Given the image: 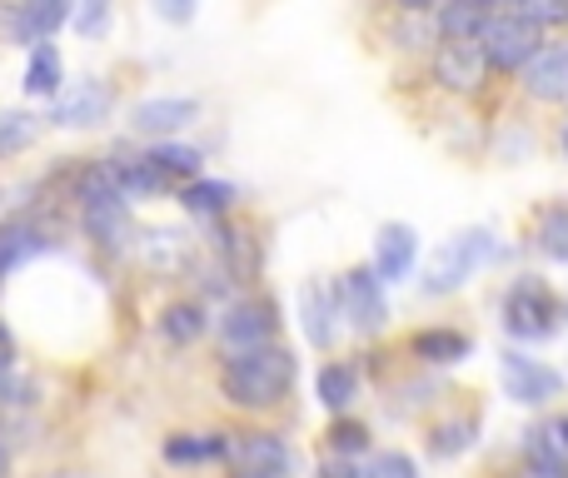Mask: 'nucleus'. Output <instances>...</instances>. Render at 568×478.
Returning <instances> with one entry per match:
<instances>
[{
  "label": "nucleus",
  "mask_w": 568,
  "mask_h": 478,
  "mask_svg": "<svg viewBox=\"0 0 568 478\" xmlns=\"http://www.w3.org/2000/svg\"><path fill=\"white\" fill-rule=\"evenodd\" d=\"M140 260L155 274H180L190 264V240L180 235V230H150V235L140 240Z\"/></svg>",
  "instance_id": "5701e85b"
},
{
  "label": "nucleus",
  "mask_w": 568,
  "mask_h": 478,
  "mask_svg": "<svg viewBox=\"0 0 568 478\" xmlns=\"http://www.w3.org/2000/svg\"><path fill=\"white\" fill-rule=\"evenodd\" d=\"M200 10V0H155V16L170 20V26H190Z\"/></svg>",
  "instance_id": "c9c22d12"
},
{
  "label": "nucleus",
  "mask_w": 568,
  "mask_h": 478,
  "mask_svg": "<svg viewBox=\"0 0 568 478\" xmlns=\"http://www.w3.org/2000/svg\"><path fill=\"white\" fill-rule=\"evenodd\" d=\"M559 319H564V304L559 294L549 289V279L539 274H519L504 294V329L524 344H544L559 334Z\"/></svg>",
  "instance_id": "7ed1b4c3"
},
{
  "label": "nucleus",
  "mask_w": 568,
  "mask_h": 478,
  "mask_svg": "<svg viewBox=\"0 0 568 478\" xmlns=\"http://www.w3.org/2000/svg\"><path fill=\"white\" fill-rule=\"evenodd\" d=\"M524 459L539 478H568V419H539L524 434Z\"/></svg>",
  "instance_id": "4468645a"
},
{
  "label": "nucleus",
  "mask_w": 568,
  "mask_h": 478,
  "mask_svg": "<svg viewBox=\"0 0 568 478\" xmlns=\"http://www.w3.org/2000/svg\"><path fill=\"white\" fill-rule=\"evenodd\" d=\"M10 474V454H6V444H0V478Z\"/></svg>",
  "instance_id": "ea45409f"
},
{
  "label": "nucleus",
  "mask_w": 568,
  "mask_h": 478,
  "mask_svg": "<svg viewBox=\"0 0 568 478\" xmlns=\"http://www.w3.org/2000/svg\"><path fill=\"white\" fill-rule=\"evenodd\" d=\"M230 459L240 464V474H260V478H284L294 469L290 444H284L280 434H265V429L240 434V439L230 444Z\"/></svg>",
  "instance_id": "f8f14e48"
},
{
  "label": "nucleus",
  "mask_w": 568,
  "mask_h": 478,
  "mask_svg": "<svg viewBox=\"0 0 568 478\" xmlns=\"http://www.w3.org/2000/svg\"><path fill=\"white\" fill-rule=\"evenodd\" d=\"M339 299H334V289H324V284H304L300 289V324H304V339L314 344V349H329L334 339H339Z\"/></svg>",
  "instance_id": "f3484780"
},
{
  "label": "nucleus",
  "mask_w": 568,
  "mask_h": 478,
  "mask_svg": "<svg viewBox=\"0 0 568 478\" xmlns=\"http://www.w3.org/2000/svg\"><path fill=\"white\" fill-rule=\"evenodd\" d=\"M195 120H200V100H190V95H155L130 110V130L150 135V140H175L180 130H190Z\"/></svg>",
  "instance_id": "9d476101"
},
{
  "label": "nucleus",
  "mask_w": 568,
  "mask_h": 478,
  "mask_svg": "<svg viewBox=\"0 0 568 478\" xmlns=\"http://www.w3.org/2000/svg\"><path fill=\"white\" fill-rule=\"evenodd\" d=\"M334 299H339V314L359 334H379L384 319H389V304H384V279L374 269H349L339 284H334Z\"/></svg>",
  "instance_id": "0eeeda50"
},
{
  "label": "nucleus",
  "mask_w": 568,
  "mask_h": 478,
  "mask_svg": "<svg viewBox=\"0 0 568 478\" xmlns=\"http://www.w3.org/2000/svg\"><path fill=\"white\" fill-rule=\"evenodd\" d=\"M110 20H115V0H75L70 6V30L80 40H105Z\"/></svg>",
  "instance_id": "c756f323"
},
{
  "label": "nucleus",
  "mask_w": 568,
  "mask_h": 478,
  "mask_svg": "<svg viewBox=\"0 0 568 478\" xmlns=\"http://www.w3.org/2000/svg\"><path fill=\"white\" fill-rule=\"evenodd\" d=\"M145 160L170 180V185H175V180H200V170H205V150L180 145V140H155V145L145 150Z\"/></svg>",
  "instance_id": "aec40b11"
},
{
  "label": "nucleus",
  "mask_w": 568,
  "mask_h": 478,
  "mask_svg": "<svg viewBox=\"0 0 568 478\" xmlns=\"http://www.w3.org/2000/svg\"><path fill=\"white\" fill-rule=\"evenodd\" d=\"M484 20H489L484 0H439V10H434L439 40H479Z\"/></svg>",
  "instance_id": "412c9836"
},
{
  "label": "nucleus",
  "mask_w": 568,
  "mask_h": 478,
  "mask_svg": "<svg viewBox=\"0 0 568 478\" xmlns=\"http://www.w3.org/2000/svg\"><path fill=\"white\" fill-rule=\"evenodd\" d=\"M240 478H260V474H240Z\"/></svg>",
  "instance_id": "79ce46f5"
},
{
  "label": "nucleus",
  "mask_w": 568,
  "mask_h": 478,
  "mask_svg": "<svg viewBox=\"0 0 568 478\" xmlns=\"http://www.w3.org/2000/svg\"><path fill=\"white\" fill-rule=\"evenodd\" d=\"M534 240L549 260L568 264V205H544L539 210V225H534Z\"/></svg>",
  "instance_id": "c85d7f7f"
},
{
  "label": "nucleus",
  "mask_w": 568,
  "mask_h": 478,
  "mask_svg": "<svg viewBox=\"0 0 568 478\" xmlns=\"http://www.w3.org/2000/svg\"><path fill=\"white\" fill-rule=\"evenodd\" d=\"M414 264H419V230L414 225H384L379 240H374V274H379L384 284H404L414 274Z\"/></svg>",
  "instance_id": "ddd939ff"
},
{
  "label": "nucleus",
  "mask_w": 568,
  "mask_h": 478,
  "mask_svg": "<svg viewBox=\"0 0 568 478\" xmlns=\"http://www.w3.org/2000/svg\"><path fill=\"white\" fill-rule=\"evenodd\" d=\"M105 170H110V180H115V190L125 200H150V195H160V190L170 185L165 175H160L155 165H150L145 155H120V160H105Z\"/></svg>",
  "instance_id": "6ab92c4d"
},
{
  "label": "nucleus",
  "mask_w": 568,
  "mask_h": 478,
  "mask_svg": "<svg viewBox=\"0 0 568 478\" xmlns=\"http://www.w3.org/2000/svg\"><path fill=\"white\" fill-rule=\"evenodd\" d=\"M484 10H489V16H499V10H519V0H484Z\"/></svg>",
  "instance_id": "58836bf2"
},
{
  "label": "nucleus",
  "mask_w": 568,
  "mask_h": 478,
  "mask_svg": "<svg viewBox=\"0 0 568 478\" xmlns=\"http://www.w3.org/2000/svg\"><path fill=\"white\" fill-rule=\"evenodd\" d=\"M75 200H80V215H85V230L105 244V250H125V244L135 240V225H130V200L115 190V180H110L105 165L80 170Z\"/></svg>",
  "instance_id": "f03ea898"
},
{
  "label": "nucleus",
  "mask_w": 568,
  "mask_h": 478,
  "mask_svg": "<svg viewBox=\"0 0 568 478\" xmlns=\"http://www.w3.org/2000/svg\"><path fill=\"white\" fill-rule=\"evenodd\" d=\"M544 45V30L529 26L519 10H499V16L484 20L479 30V50L489 60V70H504V75H519Z\"/></svg>",
  "instance_id": "39448f33"
},
{
  "label": "nucleus",
  "mask_w": 568,
  "mask_h": 478,
  "mask_svg": "<svg viewBox=\"0 0 568 478\" xmlns=\"http://www.w3.org/2000/svg\"><path fill=\"white\" fill-rule=\"evenodd\" d=\"M40 135V120L30 115V110H6L0 115V155H20V150H30Z\"/></svg>",
  "instance_id": "7c9ffc66"
},
{
  "label": "nucleus",
  "mask_w": 568,
  "mask_h": 478,
  "mask_svg": "<svg viewBox=\"0 0 568 478\" xmlns=\"http://www.w3.org/2000/svg\"><path fill=\"white\" fill-rule=\"evenodd\" d=\"M484 75H489V60H484L479 40H444L434 55V80L449 90H479Z\"/></svg>",
  "instance_id": "2eb2a0df"
},
{
  "label": "nucleus",
  "mask_w": 568,
  "mask_h": 478,
  "mask_svg": "<svg viewBox=\"0 0 568 478\" xmlns=\"http://www.w3.org/2000/svg\"><path fill=\"white\" fill-rule=\"evenodd\" d=\"M40 250H45V235H40L36 225H20V220L0 225V284H6V274H16L20 264L36 260Z\"/></svg>",
  "instance_id": "b1692460"
},
{
  "label": "nucleus",
  "mask_w": 568,
  "mask_h": 478,
  "mask_svg": "<svg viewBox=\"0 0 568 478\" xmlns=\"http://www.w3.org/2000/svg\"><path fill=\"white\" fill-rule=\"evenodd\" d=\"M324 444L334 449V459H354V454L369 449V429H364L359 419H334L329 434H324Z\"/></svg>",
  "instance_id": "473e14b6"
},
{
  "label": "nucleus",
  "mask_w": 568,
  "mask_h": 478,
  "mask_svg": "<svg viewBox=\"0 0 568 478\" xmlns=\"http://www.w3.org/2000/svg\"><path fill=\"white\" fill-rule=\"evenodd\" d=\"M474 434H479V424H474V419H449V424H434V434H429V449L439 454V459H459V454L474 444Z\"/></svg>",
  "instance_id": "2f4dec72"
},
{
  "label": "nucleus",
  "mask_w": 568,
  "mask_h": 478,
  "mask_svg": "<svg viewBox=\"0 0 568 478\" xmlns=\"http://www.w3.org/2000/svg\"><path fill=\"white\" fill-rule=\"evenodd\" d=\"M499 379H504V394H509L514 404H524V409H539V404H549L564 394V374L549 369V364H539V359H529V354H504Z\"/></svg>",
  "instance_id": "6e6552de"
},
{
  "label": "nucleus",
  "mask_w": 568,
  "mask_h": 478,
  "mask_svg": "<svg viewBox=\"0 0 568 478\" xmlns=\"http://www.w3.org/2000/svg\"><path fill=\"white\" fill-rule=\"evenodd\" d=\"M294 384V354L280 344L250 354H230L225 369H220V389L235 409H275Z\"/></svg>",
  "instance_id": "f257e3e1"
},
{
  "label": "nucleus",
  "mask_w": 568,
  "mask_h": 478,
  "mask_svg": "<svg viewBox=\"0 0 568 478\" xmlns=\"http://www.w3.org/2000/svg\"><path fill=\"white\" fill-rule=\"evenodd\" d=\"M70 6L75 0H20L10 16V40L16 45H45L60 26H70Z\"/></svg>",
  "instance_id": "dca6fc26"
},
{
  "label": "nucleus",
  "mask_w": 568,
  "mask_h": 478,
  "mask_svg": "<svg viewBox=\"0 0 568 478\" xmlns=\"http://www.w3.org/2000/svg\"><path fill=\"white\" fill-rule=\"evenodd\" d=\"M205 324H210V314H205V304H195V299H175V304H165V314H160V339L165 344H195V339H205Z\"/></svg>",
  "instance_id": "4be33fe9"
},
{
  "label": "nucleus",
  "mask_w": 568,
  "mask_h": 478,
  "mask_svg": "<svg viewBox=\"0 0 568 478\" xmlns=\"http://www.w3.org/2000/svg\"><path fill=\"white\" fill-rule=\"evenodd\" d=\"M519 75H524V90H529L534 100H544V105H564L568 100V40L539 45V55H534Z\"/></svg>",
  "instance_id": "9b49d317"
},
{
  "label": "nucleus",
  "mask_w": 568,
  "mask_h": 478,
  "mask_svg": "<svg viewBox=\"0 0 568 478\" xmlns=\"http://www.w3.org/2000/svg\"><path fill=\"white\" fill-rule=\"evenodd\" d=\"M414 359H424V364H459V359H469V334H459V329H419L414 334Z\"/></svg>",
  "instance_id": "a878e982"
},
{
  "label": "nucleus",
  "mask_w": 568,
  "mask_h": 478,
  "mask_svg": "<svg viewBox=\"0 0 568 478\" xmlns=\"http://www.w3.org/2000/svg\"><path fill=\"white\" fill-rule=\"evenodd\" d=\"M364 478H419V464H414L404 449H389V454H374V459L364 464Z\"/></svg>",
  "instance_id": "72a5a7b5"
},
{
  "label": "nucleus",
  "mask_w": 568,
  "mask_h": 478,
  "mask_svg": "<svg viewBox=\"0 0 568 478\" xmlns=\"http://www.w3.org/2000/svg\"><path fill=\"white\" fill-rule=\"evenodd\" d=\"M394 6H399V10H439V0H394Z\"/></svg>",
  "instance_id": "4c0bfd02"
},
{
  "label": "nucleus",
  "mask_w": 568,
  "mask_h": 478,
  "mask_svg": "<svg viewBox=\"0 0 568 478\" xmlns=\"http://www.w3.org/2000/svg\"><path fill=\"white\" fill-rule=\"evenodd\" d=\"M165 459L170 464H215V459H230V439H225V434H175V439H165Z\"/></svg>",
  "instance_id": "bb28decb"
},
{
  "label": "nucleus",
  "mask_w": 568,
  "mask_h": 478,
  "mask_svg": "<svg viewBox=\"0 0 568 478\" xmlns=\"http://www.w3.org/2000/svg\"><path fill=\"white\" fill-rule=\"evenodd\" d=\"M314 478H364V469H354L349 459H329Z\"/></svg>",
  "instance_id": "e433bc0d"
},
{
  "label": "nucleus",
  "mask_w": 568,
  "mask_h": 478,
  "mask_svg": "<svg viewBox=\"0 0 568 478\" xmlns=\"http://www.w3.org/2000/svg\"><path fill=\"white\" fill-rule=\"evenodd\" d=\"M20 90H26L30 100H55L60 90H65V60H60V50L50 45H30V65H26V80H20Z\"/></svg>",
  "instance_id": "a211bd4d"
},
{
  "label": "nucleus",
  "mask_w": 568,
  "mask_h": 478,
  "mask_svg": "<svg viewBox=\"0 0 568 478\" xmlns=\"http://www.w3.org/2000/svg\"><path fill=\"white\" fill-rule=\"evenodd\" d=\"M564 155H568V130H564Z\"/></svg>",
  "instance_id": "a19ab883"
},
{
  "label": "nucleus",
  "mask_w": 568,
  "mask_h": 478,
  "mask_svg": "<svg viewBox=\"0 0 568 478\" xmlns=\"http://www.w3.org/2000/svg\"><path fill=\"white\" fill-rule=\"evenodd\" d=\"M314 394H320V404L329 414H344L354 404V394H359V374H354L349 364H324V369L314 374Z\"/></svg>",
  "instance_id": "cd10ccee"
},
{
  "label": "nucleus",
  "mask_w": 568,
  "mask_h": 478,
  "mask_svg": "<svg viewBox=\"0 0 568 478\" xmlns=\"http://www.w3.org/2000/svg\"><path fill=\"white\" fill-rule=\"evenodd\" d=\"M110 110H115V90H110L100 75H85V80H75L70 90H60V95L50 100V125L95 130V125L110 120Z\"/></svg>",
  "instance_id": "423d86ee"
},
{
  "label": "nucleus",
  "mask_w": 568,
  "mask_h": 478,
  "mask_svg": "<svg viewBox=\"0 0 568 478\" xmlns=\"http://www.w3.org/2000/svg\"><path fill=\"white\" fill-rule=\"evenodd\" d=\"M275 304L270 299H240L235 309L220 319V344H225V354H250V349H265V344H275Z\"/></svg>",
  "instance_id": "1a4fd4ad"
},
{
  "label": "nucleus",
  "mask_w": 568,
  "mask_h": 478,
  "mask_svg": "<svg viewBox=\"0 0 568 478\" xmlns=\"http://www.w3.org/2000/svg\"><path fill=\"white\" fill-rule=\"evenodd\" d=\"M499 260V240L494 230L474 225V230H459L429 264H424V294H454L459 284H469L484 264Z\"/></svg>",
  "instance_id": "20e7f679"
},
{
  "label": "nucleus",
  "mask_w": 568,
  "mask_h": 478,
  "mask_svg": "<svg viewBox=\"0 0 568 478\" xmlns=\"http://www.w3.org/2000/svg\"><path fill=\"white\" fill-rule=\"evenodd\" d=\"M235 200H240L235 185H225V180H185V190H180V205H185L190 215H200V220L230 215Z\"/></svg>",
  "instance_id": "393cba45"
},
{
  "label": "nucleus",
  "mask_w": 568,
  "mask_h": 478,
  "mask_svg": "<svg viewBox=\"0 0 568 478\" xmlns=\"http://www.w3.org/2000/svg\"><path fill=\"white\" fill-rule=\"evenodd\" d=\"M519 16L539 30H554V26H568V0H519Z\"/></svg>",
  "instance_id": "f704fd0d"
}]
</instances>
